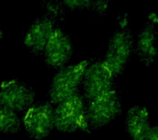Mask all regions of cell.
I'll list each match as a JSON object with an SVG mask.
<instances>
[{
    "label": "cell",
    "mask_w": 158,
    "mask_h": 140,
    "mask_svg": "<svg viewBox=\"0 0 158 140\" xmlns=\"http://www.w3.org/2000/svg\"><path fill=\"white\" fill-rule=\"evenodd\" d=\"M118 28L109 40L103 61L117 78L123 73L131 56L135 52V38L128 24V15L122 14L118 18Z\"/></svg>",
    "instance_id": "1"
},
{
    "label": "cell",
    "mask_w": 158,
    "mask_h": 140,
    "mask_svg": "<svg viewBox=\"0 0 158 140\" xmlns=\"http://www.w3.org/2000/svg\"><path fill=\"white\" fill-rule=\"evenodd\" d=\"M94 60L90 57L59 69L50 82L47 99L56 106L79 93L85 71Z\"/></svg>",
    "instance_id": "2"
},
{
    "label": "cell",
    "mask_w": 158,
    "mask_h": 140,
    "mask_svg": "<svg viewBox=\"0 0 158 140\" xmlns=\"http://www.w3.org/2000/svg\"><path fill=\"white\" fill-rule=\"evenodd\" d=\"M86 103L80 92L54 107V130L60 133L90 134L86 120Z\"/></svg>",
    "instance_id": "3"
},
{
    "label": "cell",
    "mask_w": 158,
    "mask_h": 140,
    "mask_svg": "<svg viewBox=\"0 0 158 140\" xmlns=\"http://www.w3.org/2000/svg\"><path fill=\"white\" fill-rule=\"evenodd\" d=\"M86 103V120L91 132L101 130L122 113V98L117 89L98 96Z\"/></svg>",
    "instance_id": "4"
},
{
    "label": "cell",
    "mask_w": 158,
    "mask_h": 140,
    "mask_svg": "<svg viewBox=\"0 0 158 140\" xmlns=\"http://www.w3.org/2000/svg\"><path fill=\"white\" fill-rule=\"evenodd\" d=\"M54 106L47 98L34 103L22 113V127L32 140H44L54 130Z\"/></svg>",
    "instance_id": "5"
},
{
    "label": "cell",
    "mask_w": 158,
    "mask_h": 140,
    "mask_svg": "<svg viewBox=\"0 0 158 140\" xmlns=\"http://www.w3.org/2000/svg\"><path fill=\"white\" fill-rule=\"evenodd\" d=\"M86 102L116 89V78L102 60H94L86 68L82 80Z\"/></svg>",
    "instance_id": "6"
},
{
    "label": "cell",
    "mask_w": 158,
    "mask_h": 140,
    "mask_svg": "<svg viewBox=\"0 0 158 140\" xmlns=\"http://www.w3.org/2000/svg\"><path fill=\"white\" fill-rule=\"evenodd\" d=\"M35 92L25 81L12 78L0 83V105L23 113L34 104Z\"/></svg>",
    "instance_id": "7"
},
{
    "label": "cell",
    "mask_w": 158,
    "mask_h": 140,
    "mask_svg": "<svg viewBox=\"0 0 158 140\" xmlns=\"http://www.w3.org/2000/svg\"><path fill=\"white\" fill-rule=\"evenodd\" d=\"M74 47L71 37L59 25L54 27L44 51V61L50 69L63 68L73 55Z\"/></svg>",
    "instance_id": "8"
},
{
    "label": "cell",
    "mask_w": 158,
    "mask_h": 140,
    "mask_svg": "<svg viewBox=\"0 0 158 140\" xmlns=\"http://www.w3.org/2000/svg\"><path fill=\"white\" fill-rule=\"evenodd\" d=\"M157 15L151 12L135 39V52L143 66H151L158 56Z\"/></svg>",
    "instance_id": "9"
},
{
    "label": "cell",
    "mask_w": 158,
    "mask_h": 140,
    "mask_svg": "<svg viewBox=\"0 0 158 140\" xmlns=\"http://www.w3.org/2000/svg\"><path fill=\"white\" fill-rule=\"evenodd\" d=\"M55 26L56 22L45 13L36 17L30 25L22 40L34 56L43 57L44 48Z\"/></svg>",
    "instance_id": "10"
},
{
    "label": "cell",
    "mask_w": 158,
    "mask_h": 140,
    "mask_svg": "<svg viewBox=\"0 0 158 140\" xmlns=\"http://www.w3.org/2000/svg\"><path fill=\"white\" fill-rule=\"evenodd\" d=\"M148 108L141 105L129 107L125 118V129L133 140H148L152 129Z\"/></svg>",
    "instance_id": "11"
},
{
    "label": "cell",
    "mask_w": 158,
    "mask_h": 140,
    "mask_svg": "<svg viewBox=\"0 0 158 140\" xmlns=\"http://www.w3.org/2000/svg\"><path fill=\"white\" fill-rule=\"evenodd\" d=\"M22 130V118L18 113L0 105V134H17Z\"/></svg>",
    "instance_id": "12"
},
{
    "label": "cell",
    "mask_w": 158,
    "mask_h": 140,
    "mask_svg": "<svg viewBox=\"0 0 158 140\" xmlns=\"http://www.w3.org/2000/svg\"><path fill=\"white\" fill-rule=\"evenodd\" d=\"M67 8L73 11H88L97 16H105L110 8V1L101 0H66L64 1Z\"/></svg>",
    "instance_id": "13"
},
{
    "label": "cell",
    "mask_w": 158,
    "mask_h": 140,
    "mask_svg": "<svg viewBox=\"0 0 158 140\" xmlns=\"http://www.w3.org/2000/svg\"><path fill=\"white\" fill-rule=\"evenodd\" d=\"M40 4L44 10V13L51 17L55 22L63 21L66 18L67 7L64 1H43Z\"/></svg>",
    "instance_id": "14"
},
{
    "label": "cell",
    "mask_w": 158,
    "mask_h": 140,
    "mask_svg": "<svg viewBox=\"0 0 158 140\" xmlns=\"http://www.w3.org/2000/svg\"><path fill=\"white\" fill-rule=\"evenodd\" d=\"M148 140H158V128L157 126H153L151 130L150 134L148 136Z\"/></svg>",
    "instance_id": "15"
},
{
    "label": "cell",
    "mask_w": 158,
    "mask_h": 140,
    "mask_svg": "<svg viewBox=\"0 0 158 140\" xmlns=\"http://www.w3.org/2000/svg\"><path fill=\"white\" fill-rule=\"evenodd\" d=\"M5 34H4V30L2 29V28L0 26V43L2 41V39H4Z\"/></svg>",
    "instance_id": "16"
},
{
    "label": "cell",
    "mask_w": 158,
    "mask_h": 140,
    "mask_svg": "<svg viewBox=\"0 0 158 140\" xmlns=\"http://www.w3.org/2000/svg\"><path fill=\"white\" fill-rule=\"evenodd\" d=\"M157 117H158V115H157ZM157 128H158V118H157Z\"/></svg>",
    "instance_id": "17"
}]
</instances>
